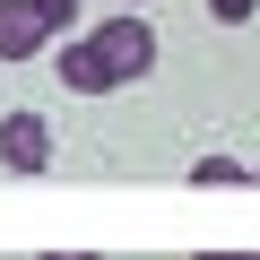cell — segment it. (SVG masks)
Instances as JSON below:
<instances>
[{
	"mask_svg": "<svg viewBox=\"0 0 260 260\" xmlns=\"http://www.w3.org/2000/svg\"><path fill=\"white\" fill-rule=\"evenodd\" d=\"M44 44H52V26L35 0H0V61H35Z\"/></svg>",
	"mask_w": 260,
	"mask_h": 260,
	"instance_id": "obj_3",
	"label": "cell"
},
{
	"mask_svg": "<svg viewBox=\"0 0 260 260\" xmlns=\"http://www.w3.org/2000/svg\"><path fill=\"white\" fill-rule=\"evenodd\" d=\"M121 9H139V0H121Z\"/></svg>",
	"mask_w": 260,
	"mask_h": 260,
	"instance_id": "obj_10",
	"label": "cell"
},
{
	"mask_svg": "<svg viewBox=\"0 0 260 260\" xmlns=\"http://www.w3.org/2000/svg\"><path fill=\"white\" fill-rule=\"evenodd\" d=\"M200 260H260V251H200Z\"/></svg>",
	"mask_w": 260,
	"mask_h": 260,
	"instance_id": "obj_8",
	"label": "cell"
},
{
	"mask_svg": "<svg viewBox=\"0 0 260 260\" xmlns=\"http://www.w3.org/2000/svg\"><path fill=\"white\" fill-rule=\"evenodd\" d=\"M208 18H217V26H251V18H260V0H208Z\"/></svg>",
	"mask_w": 260,
	"mask_h": 260,
	"instance_id": "obj_6",
	"label": "cell"
},
{
	"mask_svg": "<svg viewBox=\"0 0 260 260\" xmlns=\"http://www.w3.org/2000/svg\"><path fill=\"white\" fill-rule=\"evenodd\" d=\"M0 165L9 174H44L52 165V121L44 113H0Z\"/></svg>",
	"mask_w": 260,
	"mask_h": 260,
	"instance_id": "obj_2",
	"label": "cell"
},
{
	"mask_svg": "<svg viewBox=\"0 0 260 260\" xmlns=\"http://www.w3.org/2000/svg\"><path fill=\"white\" fill-rule=\"evenodd\" d=\"M87 44H95V61L113 70V87H130V78H148V70H156V26H148L139 9H113Z\"/></svg>",
	"mask_w": 260,
	"mask_h": 260,
	"instance_id": "obj_1",
	"label": "cell"
},
{
	"mask_svg": "<svg viewBox=\"0 0 260 260\" xmlns=\"http://www.w3.org/2000/svg\"><path fill=\"white\" fill-rule=\"evenodd\" d=\"M251 182H260V174H251Z\"/></svg>",
	"mask_w": 260,
	"mask_h": 260,
	"instance_id": "obj_11",
	"label": "cell"
},
{
	"mask_svg": "<svg viewBox=\"0 0 260 260\" xmlns=\"http://www.w3.org/2000/svg\"><path fill=\"white\" fill-rule=\"evenodd\" d=\"M191 182H208V191H225V182H251V174H243L234 156H200V165H191Z\"/></svg>",
	"mask_w": 260,
	"mask_h": 260,
	"instance_id": "obj_5",
	"label": "cell"
},
{
	"mask_svg": "<svg viewBox=\"0 0 260 260\" xmlns=\"http://www.w3.org/2000/svg\"><path fill=\"white\" fill-rule=\"evenodd\" d=\"M44 260H95V251H44Z\"/></svg>",
	"mask_w": 260,
	"mask_h": 260,
	"instance_id": "obj_9",
	"label": "cell"
},
{
	"mask_svg": "<svg viewBox=\"0 0 260 260\" xmlns=\"http://www.w3.org/2000/svg\"><path fill=\"white\" fill-rule=\"evenodd\" d=\"M61 87L70 95H113V70L95 61V44L78 35V44H61Z\"/></svg>",
	"mask_w": 260,
	"mask_h": 260,
	"instance_id": "obj_4",
	"label": "cell"
},
{
	"mask_svg": "<svg viewBox=\"0 0 260 260\" xmlns=\"http://www.w3.org/2000/svg\"><path fill=\"white\" fill-rule=\"evenodd\" d=\"M35 9H44V26H52V35H61V26H70V18H78V0H35Z\"/></svg>",
	"mask_w": 260,
	"mask_h": 260,
	"instance_id": "obj_7",
	"label": "cell"
}]
</instances>
